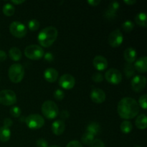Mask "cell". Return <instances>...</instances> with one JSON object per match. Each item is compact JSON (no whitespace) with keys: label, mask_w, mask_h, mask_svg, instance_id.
<instances>
[{"label":"cell","mask_w":147,"mask_h":147,"mask_svg":"<svg viewBox=\"0 0 147 147\" xmlns=\"http://www.w3.org/2000/svg\"><path fill=\"white\" fill-rule=\"evenodd\" d=\"M44 78L49 83H54L57 80L58 72L53 67H49L45 70Z\"/></svg>","instance_id":"17"},{"label":"cell","mask_w":147,"mask_h":147,"mask_svg":"<svg viewBox=\"0 0 147 147\" xmlns=\"http://www.w3.org/2000/svg\"><path fill=\"white\" fill-rule=\"evenodd\" d=\"M135 124L139 129H141V130L146 129L147 127V118L146 115L144 113L139 115L136 119Z\"/></svg>","instance_id":"19"},{"label":"cell","mask_w":147,"mask_h":147,"mask_svg":"<svg viewBox=\"0 0 147 147\" xmlns=\"http://www.w3.org/2000/svg\"><path fill=\"white\" fill-rule=\"evenodd\" d=\"M116 16H117L116 12L111 11V10L109 9H107L104 12V17L109 20H114L116 17Z\"/></svg>","instance_id":"31"},{"label":"cell","mask_w":147,"mask_h":147,"mask_svg":"<svg viewBox=\"0 0 147 147\" xmlns=\"http://www.w3.org/2000/svg\"><path fill=\"white\" fill-rule=\"evenodd\" d=\"M76 84L75 78L70 74H64L59 79V85L62 88L65 90H70Z\"/></svg>","instance_id":"12"},{"label":"cell","mask_w":147,"mask_h":147,"mask_svg":"<svg viewBox=\"0 0 147 147\" xmlns=\"http://www.w3.org/2000/svg\"><path fill=\"white\" fill-rule=\"evenodd\" d=\"M44 57L46 61L47 62H52L54 60V57H53V54L50 53H47L44 55Z\"/></svg>","instance_id":"40"},{"label":"cell","mask_w":147,"mask_h":147,"mask_svg":"<svg viewBox=\"0 0 147 147\" xmlns=\"http://www.w3.org/2000/svg\"><path fill=\"white\" fill-rule=\"evenodd\" d=\"M134 147H142V146H134Z\"/></svg>","instance_id":"47"},{"label":"cell","mask_w":147,"mask_h":147,"mask_svg":"<svg viewBox=\"0 0 147 147\" xmlns=\"http://www.w3.org/2000/svg\"><path fill=\"white\" fill-rule=\"evenodd\" d=\"M3 13L4 15L7 16V17H11L15 12V8H14V5L10 3H7L4 5L2 8Z\"/></svg>","instance_id":"24"},{"label":"cell","mask_w":147,"mask_h":147,"mask_svg":"<svg viewBox=\"0 0 147 147\" xmlns=\"http://www.w3.org/2000/svg\"><path fill=\"white\" fill-rule=\"evenodd\" d=\"M123 57L127 63H134L136 59V51L133 47H128L123 53Z\"/></svg>","instance_id":"18"},{"label":"cell","mask_w":147,"mask_h":147,"mask_svg":"<svg viewBox=\"0 0 147 147\" xmlns=\"http://www.w3.org/2000/svg\"><path fill=\"white\" fill-rule=\"evenodd\" d=\"M90 147H105V144L100 139H94L90 144Z\"/></svg>","instance_id":"35"},{"label":"cell","mask_w":147,"mask_h":147,"mask_svg":"<svg viewBox=\"0 0 147 147\" xmlns=\"http://www.w3.org/2000/svg\"><path fill=\"white\" fill-rule=\"evenodd\" d=\"M9 57L14 61H19L22 59V52L19 48L15 47H11L9 51Z\"/></svg>","instance_id":"22"},{"label":"cell","mask_w":147,"mask_h":147,"mask_svg":"<svg viewBox=\"0 0 147 147\" xmlns=\"http://www.w3.org/2000/svg\"><path fill=\"white\" fill-rule=\"evenodd\" d=\"M86 131L89 132L90 134H93V136H96V135L99 134L100 132V126L96 122H91L89 123L86 129Z\"/></svg>","instance_id":"21"},{"label":"cell","mask_w":147,"mask_h":147,"mask_svg":"<svg viewBox=\"0 0 147 147\" xmlns=\"http://www.w3.org/2000/svg\"><path fill=\"white\" fill-rule=\"evenodd\" d=\"M106 93L100 88H93L90 92V98L95 103L100 104L106 100Z\"/></svg>","instance_id":"13"},{"label":"cell","mask_w":147,"mask_h":147,"mask_svg":"<svg viewBox=\"0 0 147 147\" xmlns=\"http://www.w3.org/2000/svg\"><path fill=\"white\" fill-rule=\"evenodd\" d=\"M135 70L141 73H145L147 71V57L146 56L140 57L138 59L135 63L134 65Z\"/></svg>","instance_id":"16"},{"label":"cell","mask_w":147,"mask_h":147,"mask_svg":"<svg viewBox=\"0 0 147 147\" xmlns=\"http://www.w3.org/2000/svg\"><path fill=\"white\" fill-rule=\"evenodd\" d=\"M135 22L136 24L142 27H146L147 26V20L146 14L144 12H140L136 15L134 18Z\"/></svg>","instance_id":"20"},{"label":"cell","mask_w":147,"mask_h":147,"mask_svg":"<svg viewBox=\"0 0 147 147\" xmlns=\"http://www.w3.org/2000/svg\"><path fill=\"white\" fill-rule=\"evenodd\" d=\"M24 1H21V0H20V1H11V2H10V4H15V5H18V4H22V3H24Z\"/></svg>","instance_id":"45"},{"label":"cell","mask_w":147,"mask_h":147,"mask_svg":"<svg viewBox=\"0 0 147 147\" xmlns=\"http://www.w3.org/2000/svg\"><path fill=\"white\" fill-rule=\"evenodd\" d=\"M93 66L98 71H103L108 67V60L106 57L101 55H97L94 57L93 61Z\"/></svg>","instance_id":"14"},{"label":"cell","mask_w":147,"mask_h":147,"mask_svg":"<svg viewBox=\"0 0 147 147\" xmlns=\"http://www.w3.org/2000/svg\"><path fill=\"white\" fill-rule=\"evenodd\" d=\"M92 80L96 83H101L103 80V76L100 73H95L92 76Z\"/></svg>","instance_id":"34"},{"label":"cell","mask_w":147,"mask_h":147,"mask_svg":"<svg viewBox=\"0 0 147 147\" xmlns=\"http://www.w3.org/2000/svg\"><path fill=\"white\" fill-rule=\"evenodd\" d=\"M119 6H120V4H119V2H117V1H112L109 5V8L108 9L111 10V11L116 12L118 11V9H119Z\"/></svg>","instance_id":"36"},{"label":"cell","mask_w":147,"mask_h":147,"mask_svg":"<svg viewBox=\"0 0 147 147\" xmlns=\"http://www.w3.org/2000/svg\"><path fill=\"white\" fill-rule=\"evenodd\" d=\"M94 140V136L89 132H85L81 137V141L84 144L90 145Z\"/></svg>","instance_id":"27"},{"label":"cell","mask_w":147,"mask_h":147,"mask_svg":"<svg viewBox=\"0 0 147 147\" xmlns=\"http://www.w3.org/2000/svg\"><path fill=\"white\" fill-rule=\"evenodd\" d=\"M3 123H4V126H3L9 129V128L12 126L13 122H12V120H11V119H9V118H6V119L4 120Z\"/></svg>","instance_id":"39"},{"label":"cell","mask_w":147,"mask_h":147,"mask_svg":"<svg viewBox=\"0 0 147 147\" xmlns=\"http://www.w3.org/2000/svg\"><path fill=\"white\" fill-rule=\"evenodd\" d=\"M54 98L57 100H62L65 98V93L61 89H57L54 92Z\"/></svg>","instance_id":"33"},{"label":"cell","mask_w":147,"mask_h":147,"mask_svg":"<svg viewBox=\"0 0 147 147\" xmlns=\"http://www.w3.org/2000/svg\"><path fill=\"white\" fill-rule=\"evenodd\" d=\"M57 30L53 26H49L42 29L37 36V40L40 47L42 46L43 47H49L51 46L57 39Z\"/></svg>","instance_id":"2"},{"label":"cell","mask_w":147,"mask_h":147,"mask_svg":"<svg viewBox=\"0 0 147 147\" xmlns=\"http://www.w3.org/2000/svg\"><path fill=\"white\" fill-rule=\"evenodd\" d=\"M24 67L20 63L11 65L8 70L9 78L12 83H18L23 80L24 76Z\"/></svg>","instance_id":"3"},{"label":"cell","mask_w":147,"mask_h":147,"mask_svg":"<svg viewBox=\"0 0 147 147\" xmlns=\"http://www.w3.org/2000/svg\"><path fill=\"white\" fill-rule=\"evenodd\" d=\"M100 3V0H88V4L89 5L92 6V7H96V6L98 5Z\"/></svg>","instance_id":"42"},{"label":"cell","mask_w":147,"mask_h":147,"mask_svg":"<svg viewBox=\"0 0 147 147\" xmlns=\"http://www.w3.org/2000/svg\"><path fill=\"white\" fill-rule=\"evenodd\" d=\"M120 129L123 134H129L133 129L131 122L129 121H123L121 123Z\"/></svg>","instance_id":"26"},{"label":"cell","mask_w":147,"mask_h":147,"mask_svg":"<svg viewBox=\"0 0 147 147\" xmlns=\"http://www.w3.org/2000/svg\"><path fill=\"white\" fill-rule=\"evenodd\" d=\"M17 103V96L11 90H3L0 91V103L4 106H13Z\"/></svg>","instance_id":"6"},{"label":"cell","mask_w":147,"mask_h":147,"mask_svg":"<svg viewBox=\"0 0 147 147\" xmlns=\"http://www.w3.org/2000/svg\"><path fill=\"white\" fill-rule=\"evenodd\" d=\"M7 54L4 50H0V62H3L7 59Z\"/></svg>","instance_id":"43"},{"label":"cell","mask_w":147,"mask_h":147,"mask_svg":"<svg viewBox=\"0 0 147 147\" xmlns=\"http://www.w3.org/2000/svg\"><path fill=\"white\" fill-rule=\"evenodd\" d=\"M48 147H60V146H57V145H53V146H48Z\"/></svg>","instance_id":"46"},{"label":"cell","mask_w":147,"mask_h":147,"mask_svg":"<svg viewBox=\"0 0 147 147\" xmlns=\"http://www.w3.org/2000/svg\"><path fill=\"white\" fill-rule=\"evenodd\" d=\"M10 114L11 115V116L14 118H18L21 116L22 111L20 109V107L18 106H13L11 109H10L9 111Z\"/></svg>","instance_id":"30"},{"label":"cell","mask_w":147,"mask_h":147,"mask_svg":"<svg viewBox=\"0 0 147 147\" xmlns=\"http://www.w3.org/2000/svg\"><path fill=\"white\" fill-rule=\"evenodd\" d=\"M109 43L112 47H118L122 44L123 40V36L120 30H113L109 36Z\"/></svg>","instance_id":"10"},{"label":"cell","mask_w":147,"mask_h":147,"mask_svg":"<svg viewBox=\"0 0 147 147\" xmlns=\"http://www.w3.org/2000/svg\"><path fill=\"white\" fill-rule=\"evenodd\" d=\"M124 3H126V4H128V5L131 6V5H134V4H136V0H125Z\"/></svg>","instance_id":"44"},{"label":"cell","mask_w":147,"mask_h":147,"mask_svg":"<svg viewBox=\"0 0 147 147\" xmlns=\"http://www.w3.org/2000/svg\"><path fill=\"white\" fill-rule=\"evenodd\" d=\"M24 55L27 58L33 60L41 59L44 56L45 52L42 47L37 45H30L24 49Z\"/></svg>","instance_id":"5"},{"label":"cell","mask_w":147,"mask_h":147,"mask_svg":"<svg viewBox=\"0 0 147 147\" xmlns=\"http://www.w3.org/2000/svg\"><path fill=\"white\" fill-rule=\"evenodd\" d=\"M146 98H147V96L146 94L142 96L140 98H139V103H138L139 106V107H142V109H144V110H146V108H147Z\"/></svg>","instance_id":"32"},{"label":"cell","mask_w":147,"mask_h":147,"mask_svg":"<svg viewBox=\"0 0 147 147\" xmlns=\"http://www.w3.org/2000/svg\"><path fill=\"white\" fill-rule=\"evenodd\" d=\"M124 71L125 76L127 78H130L133 77L135 74V68L134 67L133 65L130 64V63H126L124 65Z\"/></svg>","instance_id":"25"},{"label":"cell","mask_w":147,"mask_h":147,"mask_svg":"<svg viewBox=\"0 0 147 147\" xmlns=\"http://www.w3.org/2000/svg\"><path fill=\"white\" fill-rule=\"evenodd\" d=\"M134 28V24L130 20H126L122 24V29L126 32H130L133 30Z\"/></svg>","instance_id":"28"},{"label":"cell","mask_w":147,"mask_h":147,"mask_svg":"<svg viewBox=\"0 0 147 147\" xmlns=\"http://www.w3.org/2000/svg\"><path fill=\"white\" fill-rule=\"evenodd\" d=\"M105 78L111 84L118 85L121 82L122 74L117 69L111 68L105 74Z\"/></svg>","instance_id":"9"},{"label":"cell","mask_w":147,"mask_h":147,"mask_svg":"<svg viewBox=\"0 0 147 147\" xmlns=\"http://www.w3.org/2000/svg\"><path fill=\"white\" fill-rule=\"evenodd\" d=\"M140 107L135 99L130 97L123 98L118 103L117 111L121 119L129 120L136 117L139 113Z\"/></svg>","instance_id":"1"},{"label":"cell","mask_w":147,"mask_h":147,"mask_svg":"<svg viewBox=\"0 0 147 147\" xmlns=\"http://www.w3.org/2000/svg\"><path fill=\"white\" fill-rule=\"evenodd\" d=\"M40 27V22L36 20H32L28 22V28L31 31H37Z\"/></svg>","instance_id":"29"},{"label":"cell","mask_w":147,"mask_h":147,"mask_svg":"<svg viewBox=\"0 0 147 147\" xmlns=\"http://www.w3.org/2000/svg\"><path fill=\"white\" fill-rule=\"evenodd\" d=\"M9 32L14 37L22 38L27 34V29L26 26L22 22L14 21L9 25Z\"/></svg>","instance_id":"8"},{"label":"cell","mask_w":147,"mask_h":147,"mask_svg":"<svg viewBox=\"0 0 147 147\" xmlns=\"http://www.w3.org/2000/svg\"><path fill=\"white\" fill-rule=\"evenodd\" d=\"M11 137V131L8 128L1 126L0 128V141L1 142H8Z\"/></svg>","instance_id":"23"},{"label":"cell","mask_w":147,"mask_h":147,"mask_svg":"<svg viewBox=\"0 0 147 147\" xmlns=\"http://www.w3.org/2000/svg\"><path fill=\"white\" fill-rule=\"evenodd\" d=\"M41 111L45 118L48 119H55L59 114V109L53 100H46L42 105Z\"/></svg>","instance_id":"4"},{"label":"cell","mask_w":147,"mask_h":147,"mask_svg":"<svg viewBox=\"0 0 147 147\" xmlns=\"http://www.w3.org/2000/svg\"><path fill=\"white\" fill-rule=\"evenodd\" d=\"M66 147H83L81 144L78 141H71L67 144Z\"/></svg>","instance_id":"38"},{"label":"cell","mask_w":147,"mask_h":147,"mask_svg":"<svg viewBox=\"0 0 147 147\" xmlns=\"http://www.w3.org/2000/svg\"><path fill=\"white\" fill-rule=\"evenodd\" d=\"M25 123L30 129H39L45 124V120L42 116L39 114H31L25 119Z\"/></svg>","instance_id":"7"},{"label":"cell","mask_w":147,"mask_h":147,"mask_svg":"<svg viewBox=\"0 0 147 147\" xmlns=\"http://www.w3.org/2000/svg\"><path fill=\"white\" fill-rule=\"evenodd\" d=\"M69 116H70V113H69V112L67 111L64 110L60 113V117H61L63 120L68 119Z\"/></svg>","instance_id":"41"},{"label":"cell","mask_w":147,"mask_h":147,"mask_svg":"<svg viewBox=\"0 0 147 147\" xmlns=\"http://www.w3.org/2000/svg\"><path fill=\"white\" fill-rule=\"evenodd\" d=\"M36 145L37 147H48V143L44 139H39L36 142Z\"/></svg>","instance_id":"37"},{"label":"cell","mask_w":147,"mask_h":147,"mask_svg":"<svg viewBox=\"0 0 147 147\" xmlns=\"http://www.w3.org/2000/svg\"><path fill=\"white\" fill-rule=\"evenodd\" d=\"M146 85V79L143 76H136L131 80V88L134 91L140 93L145 88Z\"/></svg>","instance_id":"11"},{"label":"cell","mask_w":147,"mask_h":147,"mask_svg":"<svg viewBox=\"0 0 147 147\" xmlns=\"http://www.w3.org/2000/svg\"><path fill=\"white\" fill-rule=\"evenodd\" d=\"M65 130V123L63 121L56 120L52 124V131L57 136L63 134Z\"/></svg>","instance_id":"15"}]
</instances>
